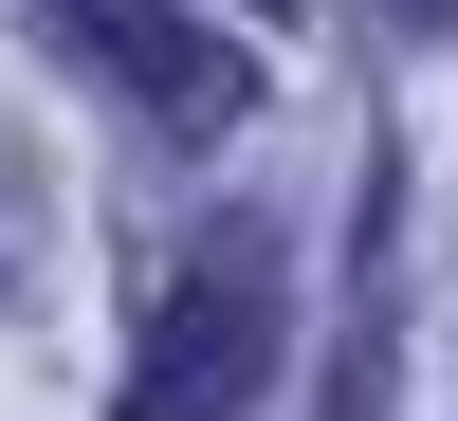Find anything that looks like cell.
Instances as JSON below:
<instances>
[{
    "label": "cell",
    "instance_id": "6da1fadb",
    "mask_svg": "<svg viewBox=\"0 0 458 421\" xmlns=\"http://www.w3.org/2000/svg\"><path fill=\"white\" fill-rule=\"evenodd\" d=\"M276 330H293V275H276V239H257V220H220V239L183 257L165 293H147L110 421H239L257 385H276Z\"/></svg>",
    "mask_w": 458,
    "mask_h": 421
},
{
    "label": "cell",
    "instance_id": "7a4b0ae2",
    "mask_svg": "<svg viewBox=\"0 0 458 421\" xmlns=\"http://www.w3.org/2000/svg\"><path fill=\"white\" fill-rule=\"evenodd\" d=\"M37 19H55L73 55L110 73V92H147L165 129H239V110H257V73H239V37H202V19H165V0H37Z\"/></svg>",
    "mask_w": 458,
    "mask_h": 421
},
{
    "label": "cell",
    "instance_id": "3957f363",
    "mask_svg": "<svg viewBox=\"0 0 458 421\" xmlns=\"http://www.w3.org/2000/svg\"><path fill=\"white\" fill-rule=\"evenodd\" d=\"M386 19H458V0H386Z\"/></svg>",
    "mask_w": 458,
    "mask_h": 421
},
{
    "label": "cell",
    "instance_id": "277c9868",
    "mask_svg": "<svg viewBox=\"0 0 458 421\" xmlns=\"http://www.w3.org/2000/svg\"><path fill=\"white\" fill-rule=\"evenodd\" d=\"M239 19H276V0H239Z\"/></svg>",
    "mask_w": 458,
    "mask_h": 421
}]
</instances>
